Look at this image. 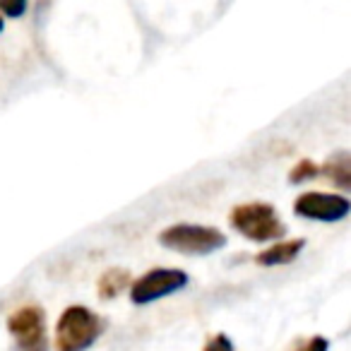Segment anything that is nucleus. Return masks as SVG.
I'll list each match as a JSON object with an SVG mask.
<instances>
[{
  "instance_id": "obj_1",
  "label": "nucleus",
  "mask_w": 351,
  "mask_h": 351,
  "mask_svg": "<svg viewBox=\"0 0 351 351\" xmlns=\"http://www.w3.org/2000/svg\"><path fill=\"white\" fill-rule=\"evenodd\" d=\"M229 224L239 231L243 239L255 243L277 241L287 234V224L279 219L277 210L267 202H245L231 210Z\"/></svg>"
},
{
  "instance_id": "obj_4",
  "label": "nucleus",
  "mask_w": 351,
  "mask_h": 351,
  "mask_svg": "<svg viewBox=\"0 0 351 351\" xmlns=\"http://www.w3.org/2000/svg\"><path fill=\"white\" fill-rule=\"evenodd\" d=\"M186 284H188V274L183 269L156 267L130 284V301L135 306H147V303H154L159 298H166L171 293L181 291V289H186Z\"/></svg>"
},
{
  "instance_id": "obj_6",
  "label": "nucleus",
  "mask_w": 351,
  "mask_h": 351,
  "mask_svg": "<svg viewBox=\"0 0 351 351\" xmlns=\"http://www.w3.org/2000/svg\"><path fill=\"white\" fill-rule=\"evenodd\" d=\"M8 330L17 339L20 349H34V346L44 344L46 332H44V313L36 306H25L15 311L8 317Z\"/></svg>"
},
{
  "instance_id": "obj_5",
  "label": "nucleus",
  "mask_w": 351,
  "mask_h": 351,
  "mask_svg": "<svg viewBox=\"0 0 351 351\" xmlns=\"http://www.w3.org/2000/svg\"><path fill=\"white\" fill-rule=\"evenodd\" d=\"M351 210V202L344 195H330V193H303L293 202V212L303 219L315 221H341Z\"/></svg>"
},
{
  "instance_id": "obj_12",
  "label": "nucleus",
  "mask_w": 351,
  "mask_h": 351,
  "mask_svg": "<svg viewBox=\"0 0 351 351\" xmlns=\"http://www.w3.org/2000/svg\"><path fill=\"white\" fill-rule=\"evenodd\" d=\"M327 346H330V341H327L325 337H311V339H306L293 351H327Z\"/></svg>"
},
{
  "instance_id": "obj_3",
  "label": "nucleus",
  "mask_w": 351,
  "mask_h": 351,
  "mask_svg": "<svg viewBox=\"0 0 351 351\" xmlns=\"http://www.w3.org/2000/svg\"><path fill=\"white\" fill-rule=\"evenodd\" d=\"M159 243L183 255H210L224 248L226 236L215 226L200 224H176L159 234Z\"/></svg>"
},
{
  "instance_id": "obj_10",
  "label": "nucleus",
  "mask_w": 351,
  "mask_h": 351,
  "mask_svg": "<svg viewBox=\"0 0 351 351\" xmlns=\"http://www.w3.org/2000/svg\"><path fill=\"white\" fill-rule=\"evenodd\" d=\"M317 173H320V166H317L315 161L301 159L291 169V173H289V181H291V183H303V181H311V178H315Z\"/></svg>"
},
{
  "instance_id": "obj_7",
  "label": "nucleus",
  "mask_w": 351,
  "mask_h": 351,
  "mask_svg": "<svg viewBox=\"0 0 351 351\" xmlns=\"http://www.w3.org/2000/svg\"><path fill=\"white\" fill-rule=\"evenodd\" d=\"M306 248V241L303 239H293V241H282V243H274L272 248L263 250L258 255V265L263 267H277V265H289L298 258V253Z\"/></svg>"
},
{
  "instance_id": "obj_15",
  "label": "nucleus",
  "mask_w": 351,
  "mask_h": 351,
  "mask_svg": "<svg viewBox=\"0 0 351 351\" xmlns=\"http://www.w3.org/2000/svg\"><path fill=\"white\" fill-rule=\"evenodd\" d=\"M3 27H5V22H3V17H0V32H3Z\"/></svg>"
},
{
  "instance_id": "obj_14",
  "label": "nucleus",
  "mask_w": 351,
  "mask_h": 351,
  "mask_svg": "<svg viewBox=\"0 0 351 351\" xmlns=\"http://www.w3.org/2000/svg\"><path fill=\"white\" fill-rule=\"evenodd\" d=\"M20 351H46V341H44V344H39V346H34V349H20Z\"/></svg>"
},
{
  "instance_id": "obj_13",
  "label": "nucleus",
  "mask_w": 351,
  "mask_h": 351,
  "mask_svg": "<svg viewBox=\"0 0 351 351\" xmlns=\"http://www.w3.org/2000/svg\"><path fill=\"white\" fill-rule=\"evenodd\" d=\"M0 10L5 12L8 17H20L27 12V5L25 3H0Z\"/></svg>"
},
{
  "instance_id": "obj_11",
  "label": "nucleus",
  "mask_w": 351,
  "mask_h": 351,
  "mask_svg": "<svg viewBox=\"0 0 351 351\" xmlns=\"http://www.w3.org/2000/svg\"><path fill=\"white\" fill-rule=\"evenodd\" d=\"M205 351H236V346L226 335H215L207 339Z\"/></svg>"
},
{
  "instance_id": "obj_9",
  "label": "nucleus",
  "mask_w": 351,
  "mask_h": 351,
  "mask_svg": "<svg viewBox=\"0 0 351 351\" xmlns=\"http://www.w3.org/2000/svg\"><path fill=\"white\" fill-rule=\"evenodd\" d=\"M128 287H130V272L128 269H108L99 279V296L104 301H111Z\"/></svg>"
},
{
  "instance_id": "obj_2",
  "label": "nucleus",
  "mask_w": 351,
  "mask_h": 351,
  "mask_svg": "<svg viewBox=\"0 0 351 351\" xmlns=\"http://www.w3.org/2000/svg\"><path fill=\"white\" fill-rule=\"evenodd\" d=\"M104 322L97 313L84 306H70L56 325V349L58 351H87L101 337Z\"/></svg>"
},
{
  "instance_id": "obj_8",
  "label": "nucleus",
  "mask_w": 351,
  "mask_h": 351,
  "mask_svg": "<svg viewBox=\"0 0 351 351\" xmlns=\"http://www.w3.org/2000/svg\"><path fill=\"white\" fill-rule=\"evenodd\" d=\"M320 173H325L337 188L341 191H349L351 188V161L346 152H337L332 154L325 164L320 166Z\"/></svg>"
}]
</instances>
